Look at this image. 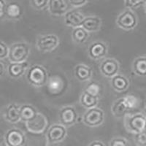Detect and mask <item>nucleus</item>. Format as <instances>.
<instances>
[{
	"label": "nucleus",
	"mask_w": 146,
	"mask_h": 146,
	"mask_svg": "<svg viewBox=\"0 0 146 146\" xmlns=\"http://www.w3.org/2000/svg\"><path fill=\"white\" fill-rule=\"evenodd\" d=\"M124 123L126 130L135 135L146 130V118L142 113L126 115Z\"/></svg>",
	"instance_id": "obj_1"
},
{
	"label": "nucleus",
	"mask_w": 146,
	"mask_h": 146,
	"mask_svg": "<svg viewBox=\"0 0 146 146\" xmlns=\"http://www.w3.org/2000/svg\"><path fill=\"white\" fill-rule=\"evenodd\" d=\"M27 78L29 83L34 86H42L48 80V74L44 67L40 65H33L27 71Z\"/></svg>",
	"instance_id": "obj_2"
},
{
	"label": "nucleus",
	"mask_w": 146,
	"mask_h": 146,
	"mask_svg": "<svg viewBox=\"0 0 146 146\" xmlns=\"http://www.w3.org/2000/svg\"><path fill=\"white\" fill-rule=\"evenodd\" d=\"M29 55V47L27 44L15 43L10 47L8 58L11 63L24 62Z\"/></svg>",
	"instance_id": "obj_3"
},
{
	"label": "nucleus",
	"mask_w": 146,
	"mask_h": 146,
	"mask_svg": "<svg viewBox=\"0 0 146 146\" xmlns=\"http://www.w3.org/2000/svg\"><path fill=\"white\" fill-rule=\"evenodd\" d=\"M116 23L118 27L122 29L132 30L137 25V17L132 10L128 9L118 15Z\"/></svg>",
	"instance_id": "obj_4"
},
{
	"label": "nucleus",
	"mask_w": 146,
	"mask_h": 146,
	"mask_svg": "<svg viewBox=\"0 0 146 146\" xmlns=\"http://www.w3.org/2000/svg\"><path fill=\"white\" fill-rule=\"evenodd\" d=\"M105 114L101 109L94 108L88 109L84 113L83 116V121L86 125L88 126H97L101 125L104 121Z\"/></svg>",
	"instance_id": "obj_5"
},
{
	"label": "nucleus",
	"mask_w": 146,
	"mask_h": 146,
	"mask_svg": "<svg viewBox=\"0 0 146 146\" xmlns=\"http://www.w3.org/2000/svg\"><path fill=\"white\" fill-rule=\"evenodd\" d=\"M27 129L33 134H41L48 126V121L44 115L37 113L35 117L26 123Z\"/></svg>",
	"instance_id": "obj_6"
},
{
	"label": "nucleus",
	"mask_w": 146,
	"mask_h": 146,
	"mask_svg": "<svg viewBox=\"0 0 146 146\" xmlns=\"http://www.w3.org/2000/svg\"><path fill=\"white\" fill-rule=\"evenodd\" d=\"M58 36L55 35H46L40 36L36 42V47L41 51L48 52L54 50L58 45Z\"/></svg>",
	"instance_id": "obj_7"
},
{
	"label": "nucleus",
	"mask_w": 146,
	"mask_h": 146,
	"mask_svg": "<svg viewBox=\"0 0 146 146\" xmlns=\"http://www.w3.org/2000/svg\"><path fill=\"white\" fill-rule=\"evenodd\" d=\"M25 143V135L18 129H11L5 135V144L7 146H23Z\"/></svg>",
	"instance_id": "obj_8"
},
{
	"label": "nucleus",
	"mask_w": 146,
	"mask_h": 146,
	"mask_svg": "<svg viewBox=\"0 0 146 146\" xmlns=\"http://www.w3.org/2000/svg\"><path fill=\"white\" fill-rule=\"evenodd\" d=\"M66 136V128L61 124H54L50 127L47 133L48 143L55 144L63 141Z\"/></svg>",
	"instance_id": "obj_9"
},
{
	"label": "nucleus",
	"mask_w": 146,
	"mask_h": 146,
	"mask_svg": "<svg viewBox=\"0 0 146 146\" xmlns=\"http://www.w3.org/2000/svg\"><path fill=\"white\" fill-rule=\"evenodd\" d=\"M78 118V114L73 107L67 106L62 108L59 112V121L61 125L66 126H71L75 124Z\"/></svg>",
	"instance_id": "obj_10"
},
{
	"label": "nucleus",
	"mask_w": 146,
	"mask_h": 146,
	"mask_svg": "<svg viewBox=\"0 0 146 146\" xmlns=\"http://www.w3.org/2000/svg\"><path fill=\"white\" fill-rule=\"evenodd\" d=\"M119 70V64L113 58L105 59L100 65V71L102 74L107 78H113L118 75Z\"/></svg>",
	"instance_id": "obj_11"
},
{
	"label": "nucleus",
	"mask_w": 146,
	"mask_h": 146,
	"mask_svg": "<svg viewBox=\"0 0 146 146\" xmlns=\"http://www.w3.org/2000/svg\"><path fill=\"white\" fill-rule=\"evenodd\" d=\"M88 53L89 57L92 59H100L106 56L108 53V47L101 41L94 42L88 47Z\"/></svg>",
	"instance_id": "obj_12"
},
{
	"label": "nucleus",
	"mask_w": 146,
	"mask_h": 146,
	"mask_svg": "<svg viewBox=\"0 0 146 146\" xmlns=\"http://www.w3.org/2000/svg\"><path fill=\"white\" fill-rule=\"evenodd\" d=\"M48 10L52 15H62L68 12L70 3L64 0H50L48 1Z\"/></svg>",
	"instance_id": "obj_13"
},
{
	"label": "nucleus",
	"mask_w": 146,
	"mask_h": 146,
	"mask_svg": "<svg viewBox=\"0 0 146 146\" xmlns=\"http://www.w3.org/2000/svg\"><path fill=\"white\" fill-rule=\"evenodd\" d=\"M84 18L85 17L78 10H70L65 14L64 23L66 26L73 28H78L81 27Z\"/></svg>",
	"instance_id": "obj_14"
},
{
	"label": "nucleus",
	"mask_w": 146,
	"mask_h": 146,
	"mask_svg": "<svg viewBox=\"0 0 146 146\" xmlns=\"http://www.w3.org/2000/svg\"><path fill=\"white\" fill-rule=\"evenodd\" d=\"M102 25V21L97 16L85 17L81 27L87 32H94L100 30Z\"/></svg>",
	"instance_id": "obj_15"
},
{
	"label": "nucleus",
	"mask_w": 146,
	"mask_h": 146,
	"mask_svg": "<svg viewBox=\"0 0 146 146\" xmlns=\"http://www.w3.org/2000/svg\"><path fill=\"white\" fill-rule=\"evenodd\" d=\"M21 106L16 104H10L5 110V118L11 123H15L20 121Z\"/></svg>",
	"instance_id": "obj_16"
},
{
	"label": "nucleus",
	"mask_w": 146,
	"mask_h": 146,
	"mask_svg": "<svg viewBox=\"0 0 146 146\" xmlns=\"http://www.w3.org/2000/svg\"><path fill=\"white\" fill-rule=\"evenodd\" d=\"M22 8L21 5L15 2H9L5 7V15L10 19H18L22 15Z\"/></svg>",
	"instance_id": "obj_17"
},
{
	"label": "nucleus",
	"mask_w": 146,
	"mask_h": 146,
	"mask_svg": "<svg viewBox=\"0 0 146 146\" xmlns=\"http://www.w3.org/2000/svg\"><path fill=\"white\" fill-rule=\"evenodd\" d=\"M28 64V62H27L21 63H10L8 66L9 75L13 78H20L26 72Z\"/></svg>",
	"instance_id": "obj_18"
},
{
	"label": "nucleus",
	"mask_w": 146,
	"mask_h": 146,
	"mask_svg": "<svg viewBox=\"0 0 146 146\" xmlns=\"http://www.w3.org/2000/svg\"><path fill=\"white\" fill-rule=\"evenodd\" d=\"M111 85L113 89L118 92H122L129 88V81L123 75H116L112 78Z\"/></svg>",
	"instance_id": "obj_19"
},
{
	"label": "nucleus",
	"mask_w": 146,
	"mask_h": 146,
	"mask_svg": "<svg viewBox=\"0 0 146 146\" xmlns=\"http://www.w3.org/2000/svg\"><path fill=\"white\" fill-rule=\"evenodd\" d=\"M92 75L91 69L84 64H78L75 69V75L80 81H87Z\"/></svg>",
	"instance_id": "obj_20"
},
{
	"label": "nucleus",
	"mask_w": 146,
	"mask_h": 146,
	"mask_svg": "<svg viewBox=\"0 0 146 146\" xmlns=\"http://www.w3.org/2000/svg\"><path fill=\"white\" fill-rule=\"evenodd\" d=\"M37 113L36 109L32 105H23L20 108V118L21 121L27 123L34 118Z\"/></svg>",
	"instance_id": "obj_21"
},
{
	"label": "nucleus",
	"mask_w": 146,
	"mask_h": 146,
	"mask_svg": "<svg viewBox=\"0 0 146 146\" xmlns=\"http://www.w3.org/2000/svg\"><path fill=\"white\" fill-rule=\"evenodd\" d=\"M133 71L137 75L146 77V56L137 58L133 63Z\"/></svg>",
	"instance_id": "obj_22"
},
{
	"label": "nucleus",
	"mask_w": 146,
	"mask_h": 146,
	"mask_svg": "<svg viewBox=\"0 0 146 146\" xmlns=\"http://www.w3.org/2000/svg\"><path fill=\"white\" fill-rule=\"evenodd\" d=\"M48 89L52 94H58L62 91L64 87V83L62 78L58 76H52L48 80Z\"/></svg>",
	"instance_id": "obj_23"
},
{
	"label": "nucleus",
	"mask_w": 146,
	"mask_h": 146,
	"mask_svg": "<svg viewBox=\"0 0 146 146\" xmlns=\"http://www.w3.org/2000/svg\"><path fill=\"white\" fill-rule=\"evenodd\" d=\"M127 112H129V110H128L126 105H125L123 97L121 99H118V100H116L113 103V106H112V113H113L115 116H125Z\"/></svg>",
	"instance_id": "obj_24"
},
{
	"label": "nucleus",
	"mask_w": 146,
	"mask_h": 146,
	"mask_svg": "<svg viewBox=\"0 0 146 146\" xmlns=\"http://www.w3.org/2000/svg\"><path fill=\"white\" fill-rule=\"evenodd\" d=\"M73 41L78 44H82L86 41L88 36V32H87L82 27L75 28L72 34Z\"/></svg>",
	"instance_id": "obj_25"
},
{
	"label": "nucleus",
	"mask_w": 146,
	"mask_h": 146,
	"mask_svg": "<svg viewBox=\"0 0 146 146\" xmlns=\"http://www.w3.org/2000/svg\"><path fill=\"white\" fill-rule=\"evenodd\" d=\"M80 103L87 109H91L96 106L98 103V98L91 96L84 91L80 96Z\"/></svg>",
	"instance_id": "obj_26"
},
{
	"label": "nucleus",
	"mask_w": 146,
	"mask_h": 146,
	"mask_svg": "<svg viewBox=\"0 0 146 146\" xmlns=\"http://www.w3.org/2000/svg\"><path fill=\"white\" fill-rule=\"evenodd\" d=\"M123 102L126 105V108L129 111L131 110L135 109V108L138 106L139 105V100L137 97L133 95H127V96L123 97Z\"/></svg>",
	"instance_id": "obj_27"
},
{
	"label": "nucleus",
	"mask_w": 146,
	"mask_h": 146,
	"mask_svg": "<svg viewBox=\"0 0 146 146\" xmlns=\"http://www.w3.org/2000/svg\"><path fill=\"white\" fill-rule=\"evenodd\" d=\"M85 91L86 93H88V94L98 98L99 95H100V92H101V87L96 82H91V83H88L86 86Z\"/></svg>",
	"instance_id": "obj_28"
},
{
	"label": "nucleus",
	"mask_w": 146,
	"mask_h": 146,
	"mask_svg": "<svg viewBox=\"0 0 146 146\" xmlns=\"http://www.w3.org/2000/svg\"><path fill=\"white\" fill-rule=\"evenodd\" d=\"M145 2H144V1H138V0H128V1L124 2L125 6L129 10H131L140 7L143 5H145Z\"/></svg>",
	"instance_id": "obj_29"
},
{
	"label": "nucleus",
	"mask_w": 146,
	"mask_h": 146,
	"mask_svg": "<svg viewBox=\"0 0 146 146\" xmlns=\"http://www.w3.org/2000/svg\"><path fill=\"white\" fill-rule=\"evenodd\" d=\"M135 142L137 146H146V130L135 135Z\"/></svg>",
	"instance_id": "obj_30"
},
{
	"label": "nucleus",
	"mask_w": 146,
	"mask_h": 146,
	"mask_svg": "<svg viewBox=\"0 0 146 146\" xmlns=\"http://www.w3.org/2000/svg\"><path fill=\"white\" fill-rule=\"evenodd\" d=\"M110 146H129V143L124 138L116 137L113 138L110 141Z\"/></svg>",
	"instance_id": "obj_31"
},
{
	"label": "nucleus",
	"mask_w": 146,
	"mask_h": 146,
	"mask_svg": "<svg viewBox=\"0 0 146 146\" xmlns=\"http://www.w3.org/2000/svg\"><path fill=\"white\" fill-rule=\"evenodd\" d=\"M31 5H32L34 8L36 9V10H42V9L45 8L48 5V1L47 0H41V1L33 0V1H31Z\"/></svg>",
	"instance_id": "obj_32"
},
{
	"label": "nucleus",
	"mask_w": 146,
	"mask_h": 146,
	"mask_svg": "<svg viewBox=\"0 0 146 146\" xmlns=\"http://www.w3.org/2000/svg\"><path fill=\"white\" fill-rule=\"evenodd\" d=\"M9 49L8 47L3 42L0 40V59L1 58H5L8 56Z\"/></svg>",
	"instance_id": "obj_33"
},
{
	"label": "nucleus",
	"mask_w": 146,
	"mask_h": 146,
	"mask_svg": "<svg viewBox=\"0 0 146 146\" xmlns=\"http://www.w3.org/2000/svg\"><path fill=\"white\" fill-rule=\"evenodd\" d=\"M68 2L70 5L75 7H82L87 3V1H85V0H71V1H68Z\"/></svg>",
	"instance_id": "obj_34"
},
{
	"label": "nucleus",
	"mask_w": 146,
	"mask_h": 146,
	"mask_svg": "<svg viewBox=\"0 0 146 146\" xmlns=\"http://www.w3.org/2000/svg\"><path fill=\"white\" fill-rule=\"evenodd\" d=\"M5 7H6V3L2 0H0V19L4 17L5 15Z\"/></svg>",
	"instance_id": "obj_35"
},
{
	"label": "nucleus",
	"mask_w": 146,
	"mask_h": 146,
	"mask_svg": "<svg viewBox=\"0 0 146 146\" xmlns=\"http://www.w3.org/2000/svg\"><path fill=\"white\" fill-rule=\"evenodd\" d=\"M88 146H105V145L100 140H96V141H93L90 143Z\"/></svg>",
	"instance_id": "obj_36"
},
{
	"label": "nucleus",
	"mask_w": 146,
	"mask_h": 146,
	"mask_svg": "<svg viewBox=\"0 0 146 146\" xmlns=\"http://www.w3.org/2000/svg\"><path fill=\"white\" fill-rule=\"evenodd\" d=\"M4 73V66L0 62V76H2Z\"/></svg>",
	"instance_id": "obj_37"
},
{
	"label": "nucleus",
	"mask_w": 146,
	"mask_h": 146,
	"mask_svg": "<svg viewBox=\"0 0 146 146\" xmlns=\"http://www.w3.org/2000/svg\"><path fill=\"white\" fill-rule=\"evenodd\" d=\"M144 115L145 116V118H146V106H145V110H144Z\"/></svg>",
	"instance_id": "obj_38"
},
{
	"label": "nucleus",
	"mask_w": 146,
	"mask_h": 146,
	"mask_svg": "<svg viewBox=\"0 0 146 146\" xmlns=\"http://www.w3.org/2000/svg\"><path fill=\"white\" fill-rule=\"evenodd\" d=\"M145 13H146V2L145 3Z\"/></svg>",
	"instance_id": "obj_39"
},
{
	"label": "nucleus",
	"mask_w": 146,
	"mask_h": 146,
	"mask_svg": "<svg viewBox=\"0 0 146 146\" xmlns=\"http://www.w3.org/2000/svg\"><path fill=\"white\" fill-rule=\"evenodd\" d=\"M2 146H7V145L6 144H2Z\"/></svg>",
	"instance_id": "obj_40"
}]
</instances>
